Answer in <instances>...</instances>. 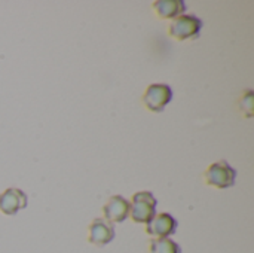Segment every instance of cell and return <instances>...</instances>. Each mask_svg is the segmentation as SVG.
<instances>
[{"label": "cell", "mask_w": 254, "mask_h": 253, "mask_svg": "<svg viewBox=\"0 0 254 253\" xmlns=\"http://www.w3.org/2000/svg\"><path fill=\"white\" fill-rule=\"evenodd\" d=\"M158 201L152 192L140 191L131 197L129 203V216L137 224H147L156 215Z\"/></svg>", "instance_id": "cell-1"}, {"label": "cell", "mask_w": 254, "mask_h": 253, "mask_svg": "<svg viewBox=\"0 0 254 253\" xmlns=\"http://www.w3.org/2000/svg\"><path fill=\"white\" fill-rule=\"evenodd\" d=\"M202 28V21L193 15H180L174 18L168 27V34L180 42L193 40L199 37Z\"/></svg>", "instance_id": "cell-2"}, {"label": "cell", "mask_w": 254, "mask_h": 253, "mask_svg": "<svg viewBox=\"0 0 254 253\" xmlns=\"http://www.w3.org/2000/svg\"><path fill=\"white\" fill-rule=\"evenodd\" d=\"M204 177L210 186H214L217 189H228L235 185L237 171L225 160H220L217 163H213L207 169Z\"/></svg>", "instance_id": "cell-3"}, {"label": "cell", "mask_w": 254, "mask_h": 253, "mask_svg": "<svg viewBox=\"0 0 254 253\" xmlns=\"http://www.w3.org/2000/svg\"><path fill=\"white\" fill-rule=\"evenodd\" d=\"M171 100H173V89H171V86H168L165 84L149 85L141 97L144 107L155 113L162 112L167 107V104L171 103Z\"/></svg>", "instance_id": "cell-4"}, {"label": "cell", "mask_w": 254, "mask_h": 253, "mask_svg": "<svg viewBox=\"0 0 254 253\" xmlns=\"http://www.w3.org/2000/svg\"><path fill=\"white\" fill-rule=\"evenodd\" d=\"M177 230V221L168 213H156L146 224V234L153 239H170Z\"/></svg>", "instance_id": "cell-5"}, {"label": "cell", "mask_w": 254, "mask_h": 253, "mask_svg": "<svg viewBox=\"0 0 254 253\" xmlns=\"http://www.w3.org/2000/svg\"><path fill=\"white\" fill-rule=\"evenodd\" d=\"M115 239V228L103 218H97L88 228V242L94 246L103 248Z\"/></svg>", "instance_id": "cell-6"}, {"label": "cell", "mask_w": 254, "mask_h": 253, "mask_svg": "<svg viewBox=\"0 0 254 253\" xmlns=\"http://www.w3.org/2000/svg\"><path fill=\"white\" fill-rule=\"evenodd\" d=\"M27 207V195L18 188H7L0 194V212L6 216L16 215Z\"/></svg>", "instance_id": "cell-7"}, {"label": "cell", "mask_w": 254, "mask_h": 253, "mask_svg": "<svg viewBox=\"0 0 254 253\" xmlns=\"http://www.w3.org/2000/svg\"><path fill=\"white\" fill-rule=\"evenodd\" d=\"M103 215L107 222L119 224L124 222L129 216V201L122 195H113L103 207Z\"/></svg>", "instance_id": "cell-8"}, {"label": "cell", "mask_w": 254, "mask_h": 253, "mask_svg": "<svg viewBox=\"0 0 254 253\" xmlns=\"http://www.w3.org/2000/svg\"><path fill=\"white\" fill-rule=\"evenodd\" d=\"M152 6L155 13L164 19H174L183 15L186 9V3L183 0H156Z\"/></svg>", "instance_id": "cell-9"}, {"label": "cell", "mask_w": 254, "mask_h": 253, "mask_svg": "<svg viewBox=\"0 0 254 253\" xmlns=\"http://www.w3.org/2000/svg\"><path fill=\"white\" fill-rule=\"evenodd\" d=\"M149 251L150 253H182L180 246L171 239H152Z\"/></svg>", "instance_id": "cell-10"}]
</instances>
